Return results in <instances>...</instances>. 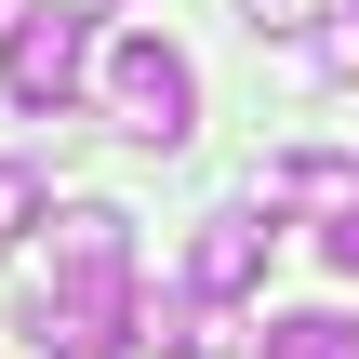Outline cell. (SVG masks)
Instances as JSON below:
<instances>
[{"mask_svg": "<svg viewBox=\"0 0 359 359\" xmlns=\"http://www.w3.org/2000/svg\"><path fill=\"white\" fill-rule=\"evenodd\" d=\"M27 346L40 359H107V346H147V293H133V226L107 200H80L53 226V280L27 306Z\"/></svg>", "mask_w": 359, "mask_h": 359, "instance_id": "6da1fadb", "label": "cell"}, {"mask_svg": "<svg viewBox=\"0 0 359 359\" xmlns=\"http://www.w3.org/2000/svg\"><path fill=\"white\" fill-rule=\"evenodd\" d=\"M107 107H120V133H133V147H187L200 80H187V53H173L160 27H133V40H107Z\"/></svg>", "mask_w": 359, "mask_h": 359, "instance_id": "7a4b0ae2", "label": "cell"}, {"mask_svg": "<svg viewBox=\"0 0 359 359\" xmlns=\"http://www.w3.org/2000/svg\"><path fill=\"white\" fill-rule=\"evenodd\" d=\"M80 67H93V53H80V13H13V27H0V93H13L27 120H53V107L80 93Z\"/></svg>", "mask_w": 359, "mask_h": 359, "instance_id": "3957f363", "label": "cell"}, {"mask_svg": "<svg viewBox=\"0 0 359 359\" xmlns=\"http://www.w3.org/2000/svg\"><path fill=\"white\" fill-rule=\"evenodd\" d=\"M266 240H280V226H253V213H213V226L187 240V293H213V306H226V293H253V280H266Z\"/></svg>", "mask_w": 359, "mask_h": 359, "instance_id": "277c9868", "label": "cell"}, {"mask_svg": "<svg viewBox=\"0 0 359 359\" xmlns=\"http://www.w3.org/2000/svg\"><path fill=\"white\" fill-rule=\"evenodd\" d=\"M147 346H173V359H226L240 333H226V306H213V293H147Z\"/></svg>", "mask_w": 359, "mask_h": 359, "instance_id": "5b68a950", "label": "cell"}, {"mask_svg": "<svg viewBox=\"0 0 359 359\" xmlns=\"http://www.w3.org/2000/svg\"><path fill=\"white\" fill-rule=\"evenodd\" d=\"M266 200H293V213H333V226H346V213H359V173L333 160V147H306V160H280V173H266Z\"/></svg>", "mask_w": 359, "mask_h": 359, "instance_id": "8992f818", "label": "cell"}, {"mask_svg": "<svg viewBox=\"0 0 359 359\" xmlns=\"http://www.w3.org/2000/svg\"><path fill=\"white\" fill-rule=\"evenodd\" d=\"M253 346H266V359H359V320H346V306H293V320H266Z\"/></svg>", "mask_w": 359, "mask_h": 359, "instance_id": "52a82bcc", "label": "cell"}, {"mask_svg": "<svg viewBox=\"0 0 359 359\" xmlns=\"http://www.w3.org/2000/svg\"><path fill=\"white\" fill-rule=\"evenodd\" d=\"M27 226H40V173H27V160H0V266H13V240H27Z\"/></svg>", "mask_w": 359, "mask_h": 359, "instance_id": "ba28073f", "label": "cell"}, {"mask_svg": "<svg viewBox=\"0 0 359 359\" xmlns=\"http://www.w3.org/2000/svg\"><path fill=\"white\" fill-rule=\"evenodd\" d=\"M306 53H320V80H359V13H346V27H320Z\"/></svg>", "mask_w": 359, "mask_h": 359, "instance_id": "9c48e42d", "label": "cell"}, {"mask_svg": "<svg viewBox=\"0 0 359 359\" xmlns=\"http://www.w3.org/2000/svg\"><path fill=\"white\" fill-rule=\"evenodd\" d=\"M240 13H253L266 40H306V13H320V0H240Z\"/></svg>", "mask_w": 359, "mask_h": 359, "instance_id": "30bf717a", "label": "cell"}, {"mask_svg": "<svg viewBox=\"0 0 359 359\" xmlns=\"http://www.w3.org/2000/svg\"><path fill=\"white\" fill-rule=\"evenodd\" d=\"M320 253H333V266L359 280V213H346V226H320Z\"/></svg>", "mask_w": 359, "mask_h": 359, "instance_id": "8fae6325", "label": "cell"}, {"mask_svg": "<svg viewBox=\"0 0 359 359\" xmlns=\"http://www.w3.org/2000/svg\"><path fill=\"white\" fill-rule=\"evenodd\" d=\"M40 13H107V0H40Z\"/></svg>", "mask_w": 359, "mask_h": 359, "instance_id": "7c38bea8", "label": "cell"}, {"mask_svg": "<svg viewBox=\"0 0 359 359\" xmlns=\"http://www.w3.org/2000/svg\"><path fill=\"white\" fill-rule=\"evenodd\" d=\"M0 27H13V13H0Z\"/></svg>", "mask_w": 359, "mask_h": 359, "instance_id": "4fadbf2b", "label": "cell"}, {"mask_svg": "<svg viewBox=\"0 0 359 359\" xmlns=\"http://www.w3.org/2000/svg\"><path fill=\"white\" fill-rule=\"evenodd\" d=\"M346 13H359V0H346Z\"/></svg>", "mask_w": 359, "mask_h": 359, "instance_id": "5bb4252c", "label": "cell"}]
</instances>
